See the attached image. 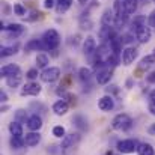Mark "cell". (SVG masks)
<instances>
[{
  "instance_id": "277c9868",
  "label": "cell",
  "mask_w": 155,
  "mask_h": 155,
  "mask_svg": "<svg viewBox=\"0 0 155 155\" xmlns=\"http://www.w3.org/2000/svg\"><path fill=\"white\" fill-rule=\"evenodd\" d=\"M139 142L136 139H125V140H119L116 143V149L120 152V154H133V152H137L139 149Z\"/></svg>"
},
{
  "instance_id": "ffe728a7",
  "label": "cell",
  "mask_w": 155,
  "mask_h": 155,
  "mask_svg": "<svg viewBox=\"0 0 155 155\" xmlns=\"http://www.w3.org/2000/svg\"><path fill=\"white\" fill-rule=\"evenodd\" d=\"M154 63H155V53H152V54L145 56V57L140 60V63H139V69H140V71H146V69L151 68Z\"/></svg>"
},
{
  "instance_id": "cb8c5ba5",
  "label": "cell",
  "mask_w": 155,
  "mask_h": 155,
  "mask_svg": "<svg viewBox=\"0 0 155 155\" xmlns=\"http://www.w3.org/2000/svg\"><path fill=\"white\" fill-rule=\"evenodd\" d=\"M17 51H18V42H15L14 45H3L0 48V56L2 57H9V56H14Z\"/></svg>"
},
{
  "instance_id": "681fc988",
  "label": "cell",
  "mask_w": 155,
  "mask_h": 155,
  "mask_svg": "<svg viewBox=\"0 0 155 155\" xmlns=\"http://www.w3.org/2000/svg\"><path fill=\"white\" fill-rule=\"evenodd\" d=\"M149 101H154V103H155V89L151 92V94H149Z\"/></svg>"
},
{
  "instance_id": "b9f144b4",
  "label": "cell",
  "mask_w": 155,
  "mask_h": 155,
  "mask_svg": "<svg viewBox=\"0 0 155 155\" xmlns=\"http://www.w3.org/2000/svg\"><path fill=\"white\" fill-rule=\"evenodd\" d=\"M68 44H69L71 47H75V45H78V44H80V36H78V35H75V36H71V38H69V41H68Z\"/></svg>"
},
{
  "instance_id": "f546056e",
  "label": "cell",
  "mask_w": 155,
  "mask_h": 155,
  "mask_svg": "<svg viewBox=\"0 0 155 155\" xmlns=\"http://www.w3.org/2000/svg\"><path fill=\"white\" fill-rule=\"evenodd\" d=\"M124 5H125L127 14L131 15V14H134V12L137 11V8H139V0H125Z\"/></svg>"
},
{
  "instance_id": "7a4b0ae2",
  "label": "cell",
  "mask_w": 155,
  "mask_h": 155,
  "mask_svg": "<svg viewBox=\"0 0 155 155\" xmlns=\"http://www.w3.org/2000/svg\"><path fill=\"white\" fill-rule=\"evenodd\" d=\"M80 140H81V134H80V131H77V133H71V134H66V136L62 139V145H60L62 152H63V154H68L69 151L75 149L77 145L80 143Z\"/></svg>"
},
{
  "instance_id": "e0dca14e",
  "label": "cell",
  "mask_w": 155,
  "mask_h": 155,
  "mask_svg": "<svg viewBox=\"0 0 155 155\" xmlns=\"http://www.w3.org/2000/svg\"><path fill=\"white\" fill-rule=\"evenodd\" d=\"M39 142H41V134H39V131H30V133H27L26 137H24V143H26V146H29V148L36 146Z\"/></svg>"
},
{
  "instance_id": "8fae6325",
  "label": "cell",
  "mask_w": 155,
  "mask_h": 155,
  "mask_svg": "<svg viewBox=\"0 0 155 155\" xmlns=\"http://www.w3.org/2000/svg\"><path fill=\"white\" fill-rule=\"evenodd\" d=\"M95 51H97V41L94 36H87L83 42V54L89 57V56L95 54Z\"/></svg>"
},
{
  "instance_id": "44dd1931",
  "label": "cell",
  "mask_w": 155,
  "mask_h": 155,
  "mask_svg": "<svg viewBox=\"0 0 155 155\" xmlns=\"http://www.w3.org/2000/svg\"><path fill=\"white\" fill-rule=\"evenodd\" d=\"M72 122H74V125L77 127L78 131H86L87 130V120L83 114H75L72 117Z\"/></svg>"
},
{
  "instance_id": "484cf974",
  "label": "cell",
  "mask_w": 155,
  "mask_h": 155,
  "mask_svg": "<svg viewBox=\"0 0 155 155\" xmlns=\"http://www.w3.org/2000/svg\"><path fill=\"white\" fill-rule=\"evenodd\" d=\"M137 154L139 155H155L154 146L151 143H140L139 145V149H137Z\"/></svg>"
},
{
  "instance_id": "d6986e66",
  "label": "cell",
  "mask_w": 155,
  "mask_h": 155,
  "mask_svg": "<svg viewBox=\"0 0 155 155\" xmlns=\"http://www.w3.org/2000/svg\"><path fill=\"white\" fill-rule=\"evenodd\" d=\"M114 18H116V17H114V11L110 9V8H107L103 12L101 24H104V26H113V27H114Z\"/></svg>"
},
{
  "instance_id": "836d02e7",
  "label": "cell",
  "mask_w": 155,
  "mask_h": 155,
  "mask_svg": "<svg viewBox=\"0 0 155 155\" xmlns=\"http://www.w3.org/2000/svg\"><path fill=\"white\" fill-rule=\"evenodd\" d=\"M53 136L57 137V139H63V137L66 136L65 127H62V125H56V127H53Z\"/></svg>"
},
{
  "instance_id": "1f68e13d",
  "label": "cell",
  "mask_w": 155,
  "mask_h": 155,
  "mask_svg": "<svg viewBox=\"0 0 155 155\" xmlns=\"http://www.w3.org/2000/svg\"><path fill=\"white\" fill-rule=\"evenodd\" d=\"M29 117H30V116H27V111L23 110V108H18V110L15 111V120L20 122L21 125H23V124H27Z\"/></svg>"
},
{
  "instance_id": "d4e9b609",
  "label": "cell",
  "mask_w": 155,
  "mask_h": 155,
  "mask_svg": "<svg viewBox=\"0 0 155 155\" xmlns=\"http://www.w3.org/2000/svg\"><path fill=\"white\" fill-rule=\"evenodd\" d=\"M6 32H9V35H14V36H18V35H21L23 32H24V27L21 26V24H18V23H11V24H8L6 26V29H5Z\"/></svg>"
},
{
  "instance_id": "4dcf8cb0",
  "label": "cell",
  "mask_w": 155,
  "mask_h": 155,
  "mask_svg": "<svg viewBox=\"0 0 155 155\" xmlns=\"http://www.w3.org/2000/svg\"><path fill=\"white\" fill-rule=\"evenodd\" d=\"M48 63H50V59H48V56L47 54H44V53H41V54H38L36 56V66L38 68H48Z\"/></svg>"
},
{
  "instance_id": "30bf717a",
  "label": "cell",
  "mask_w": 155,
  "mask_h": 155,
  "mask_svg": "<svg viewBox=\"0 0 155 155\" xmlns=\"http://www.w3.org/2000/svg\"><path fill=\"white\" fill-rule=\"evenodd\" d=\"M151 36H152V29L149 26H145V27H142L140 30L136 32V39L140 44H148L151 41Z\"/></svg>"
},
{
  "instance_id": "ab89813d",
  "label": "cell",
  "mask_w": 155,
  "mask_h": 155,
  "mask_svg": "<svg viewBox=\"0 0 155 155\" xmlns=\"http://www.w3.org/2000/svg\"><path fill=\"white\" fill-rule=\"evenodd\" d=\"M105 92H107V95H116V94H119V87L116 84H110L105 87Z\"/></svg>"
},
{
  "instance_id": "9c48e42d",
  "label": "cell",
  "mask_w": 155,
  "mask_h": 155,
  "mask_svg": "<svg viewBox=\"0 0 155 155\" xmlns=\"http://www.w3.org/2000/svg\"><path fill=\"white\" fill-rule=\"evenodd\" d=\"M17 74H21V69H20L18 65H15V63H6L5 66H2L0 75H2L5 80L9 78V77H12V75H17Z\"/></svg>"
},
{
  "instance_id": "f5cc1de1",
  "label": "cell",
  "mask_w": 155,
  "mask_h": 155,
  "mask_svg": "<svg viewBox=\"0 0 155 155\" xmlns=\"http://www.w3.org/2000/svg\"><path fill=\"white\" fill-rule=\"evenodd\" d=\"M8 108H9V107H8V105H3V107H2V111H3V113H5V111H6V110H8Z\"/></svg>"
},
{
  "instance_id": "7c38bea8",
  "label": "cell",
  "mask_w": 155,
  "mask_h": 155,
  "mask_svg": "<svg viewBox=\"0 0 155 155\" xmlns=\"http://www.w3.org/2000/svg\"><path fill=\"white\" fill-rule=\"evenodd\" d=\"M98 108L101 111H111L114 108V100L111 95H104L98 101Z\"/></svg>"
},
{
  "instance_id": "7dc6e473",
  "label": "cell",
  "mask_w": 155,
  "mask_h": 155,
  "mask_svg": "<svg viewBox=\"0 0 155 155\" xmlns=\"http://www.w3.org/2000/svg\"><path fill=\"white\" fill-rule=\"evenodd\" d=\"M0 101H2V103H6V101H8V95H6L5 91L0 92Z\"/></svg>"
},
{
  "instance_id": "83f0119b",
  "label": "cell",
  "mask_w": 155,
  "mask_h": 155,
  "mask_svg": "<svg viewBox=\"0 0 155 155\" xmlns=\"http://www.w3.org/2000/svg\"><path fill=\"white\" fill-rule=\"evenodd\" d=\"M78 26L81 30H92L94 27V21L91 20V17H80L78 20Z\"/></svg>"
},
{
  "instance_id": "5b68a950",
  "label": "cell",
  "mask_w": 155,
  "mask_h": 155,
  "mask_svg": "<svg viewBox=\"0 0 155 155\" xmlns=\"http://www.w3.org/2000/svg\"><path fill=\"white\" fill-rule=\"evenodd\" d=\"M60 74H62V71H60V68H57V66H48V68H45L42 72H41V80L44 81V83H54V81H57L59 78H60Z\"/></svg>"
},
{
  "instance_id": "7bdbcfd3",
  "label": "cell",
  "mask_w": 155,
  "mask_h": 155,
  "mask_svg": "<svg viewBox=\"0 0 155 155\" xmlns=\"http://www.w3.org/2000/svg\"><path fill=\"white\" fill-rule=\"evenodd\" d=\"M56 2L57 0H44V8L45 9H51V8L56 6Z\"/></svg>"
},
{
  "instance_id": "603a6c76",
  "label": "cell",
  "mask_w": 155,
  "mask_h": 155,
  "mask_svg": "<svg viewBox=\"0 0 155 155\" xmlns=\"http://www.w3.org/2000/svg\"><path fill=\"white\" fill-rule=\"evenodd\" d=\"M92 75H94V71L91 68H87V66H83V68L78 69V78L83 83H89L91 78H92Z\"/></svg>"
},
{
  "instance_id": "f907efd6",
  "label": "cell",
  "mask_w": 155,
  "mask_h": 155,
  "mask_svg": "<svg viewBox=\"0 0 155 155\" xmlns=\"http://www.w3.org/2000/svg\"><path fill=\"white\" fill-rule=\"evenodd\" d=\"M131 86H133V78H128V80H127V87L130 89Z\"/></svg>"
},
{
  "instance_id": "bcb514c9",
  "label": "cell",
  "mask_w": 155,
  "mask_h": 155,
  "mask_svg": "<svg viewBox=\"0 0 155 155\" xmlns=\"http://www.w3.org/2000/svg\"><path fill=\"white\" fill-rule=\"evenodd\" d=\"M148 108H149L151 114H154V116H155V103H154V101H149V104H148Z\"/></svg>"
},
{
  "instance_id": "f1b7e54d",
  "label": "cell",
  "mask_w": 155,
  "mask_h": 155,
  "mask_svg": "<svg viewBox=\"0 0 155 155\" xmlns=\"http://www.w3.org/2000/svg\"><path fill=\"white\" fill-rule=\"evenodd\" d=\"M21 74H17V75H12V77H9V78H6V86L8 87H11V89H15V87H18L20 84H21Z\"/></svg>"
},
{
  "instance_id": "f35d334b",
  "label": "cell",
  "mask_w": 155,
  "mask_h": 155,
  "mask_svg": "<svg viewBox=\"0 0 155 155\" xmlns=\"http://www.w3.org/2000/svg\"><path fill=\"white\" fill-rule=\"evenodd\" d=\"M62 100H65V101H66V103H68V104H71V105H74V104H75V100H77V98H75V95H72V94H69V92H66V94H65V95L62 97Z\"/></svg>"
},
{
  "instance_id": "ee69618b",
  "label": "cell",
  "mask_w": 155,
  "mask_h": 155,
  "mask_svg": "<svg viewBox=\"0 0 155 155\" xmlns=\"http://www.w3.org/2000/svg\"><path fill=\"white\" fill-rule=\"evenodd\" d=\"M146 81H148V83H151V84H155V71H152L151 74H148V75H146Z\"/></svg>"
},
{
  "instance_id": "e575fe53",
  "label": "cell",
  "mask_w": 155,
  "mask_h": 155,
  "mask_svg": "<svg viewBox=\"0 0 155 155\" xmlns=\"http://www.w3.org/2000/svg\"><path fill=\"white\" fill-rule=\"evenodd\" d=\"M12 11H14V14L18 15V17H24V15H26V8H24L21 3H15L14 8H12Z\"/></svg>"
},
{
  "instance_id": "52a82bcc",
  "label": "cell",
  "mask_w": 155,
  "mask_h": 155,
  "mask_svg": "<svg viewBox=\"0 0 155 155\" xmlns=\"http://www.w3.org/2000/svg\"><path fill=\"white\" fill-rule=\"evenodd\" d=\"M41 94V84L35 83V81H30V83H26L21 91H20V95L21 97H36Z\"/></svg>"
},
{
  "instance_id": "6da1fadb",
  "label": "cell",
  "mask_w": 155,
  "mask_h": 155,
  "mask_svg": "<svg viewBox=\"0 0 155 155\" xmlns=\"http://www.w3.org/2000/svg\"><path fill=\"white\" fill-rule=\"evenodd\" d=\"M133 127V119L127 113H119L111 120V128L116 131H128Z\"/></svg>"
},
{
  "instance_id": "5bb4252c",
  "label": "cell",
  "mask_w": 155,
  "mask_h": 155,
  "mask_svg": "<svg viewBox=\"0 0 155 155\" xmlns=\"http://www.w3.org/2000/svg\"><path fill=\"white\" fill-rule=\"evenodd\" d=\"M145 26H148V18L143 17V15H137V17H134V20H133L131 24H130V32H133V33L136 35V32L140 30V29L145 27Z\"/></svg>"
},
{
  "instance_id": "7402d4cb",
  "label": "cell",
  "mask_w": 155,
  "mask_h": 155,
  "mask_svg": "<svg viewBox=\"0 0 155 155\" xmlns=\"http://www.w3.org/2000/svg\"><path fill=\"white\" fill-rule=\"evenodd\" d=\"M9 133H11V136H14V137H23V125L20 124V122H17V120H12L11 124H9Z\"/></svg>"
},
{
  "instance_id": "8992f818",
  "label": "cell",
  "mask_w": 155,
  "mask_h": 155,
  "mask_svg": "<svg viewBox=\"0 0 155 155\" xmlns=\"http://www.w3.org/2000/svg\"><path fill=\"white\" fill-rule=\"evenodd\" d=\"M117 35H116V30H114V27L113 26H104L101 24V27H100V30H98V38L103 41V44L105 42H110L113 38H116Z\"/></svg>"
},
{
  "instance_id": "816d5d0a",
  "label": "cell",
  "mask_w": 155,
  "mask_h": 155,
  "mask_svg": "<svg viewBox=\"0 0 155 155\" xmlns=\"http://www.w3.org/2000/svg\"><path fill=\"white\" fill-rule=\"evenodd\" d=\"M87 2H89V0H78V3H80V5H86Z\"/></svg>"
},
{
  "instance_id": "db71d44e",
  "label": "cell",
  "mask_w": 155,
  "mask_h": 155,
  "mask_svg": "<svg viewBox=\"0 0 155 155\" xmlns=\"http://www.w3.org/2000/svg\"><path fill=\"white\" fill-rule=\"evenodd\" d=\"M143 2H148V0H143Z\"/></svg>"
},
{
  "instance_id": "d590c367",
  "label": "cell",
  "mask_w": 155,
  "mask_h": 155,
  "mask_svg": "<svg viewBox=\"0 0 155 155\" xmlns=\"http://www.w3.org/2000/svg\"><path fill=\"white\" fill-rule=\"evenodd\" d=\"M38 75H41V74L38 72V68H32V69H29V71L26 72V78H29L30 81H33L35 78H38Z\"/></svg>"
},
{
  "instance_id": "c3c4849f",
  "label": "cell",
  "mask_w": 155,
  "mask_h": 155,
  "mask_svg": "<svg viewBox=\"0 0 155 155\" xmlns=\"http://www.w3.org/2000/svg\"><path fill=\"white\" fill-rule=\"evenodd\" d=\"M148 133H149V134H152V136H155V124H152V125L148 128Z\"/></svg>"
},
{
  "instance_id": "60d3db41",
  "label": "cell",
  "mask_w": 155,
  "mask_h": 155,
  "mask_svg": "<svg viewBox=\"0 0 155 155\" xmlns=\"http://www.w3.org/2000/svg\"><path fill=\"white\" fill-rule=\"evenodd\" d=\"M148 26L152 27V29H155V9L149 14V17H148Z\"/></svg>"
},
{
  "instance_id": "ba28073f",
  "label": "cell",
  "mask_w": 155,
  "mask_h": 155,
  "mask_svg": "<svg viewBox=\"0 0 155 155\" xmlns=\"http://www.w3.org/2000/svg\"><path fill=\"white\" fill-rule=\"evenodd\" d=\"M139 56V50L136 47H127L122 51V63L124 65H131Z\"/></svg>"
},
{
  "instance_id": "74e56055",
  "label": "cell",
  "mask_w": 155,
  "mask_h": 155,
  "mask_svg": "<svg viewBox=\"0 0 155 155\" xmlns=\"http://www.w3.org/2000/svg\"><path fill=\"white\" fill-rule=\"evenodd\" d=\"M42 15H44L42 12H39V11H33V12L30 14V17H27L26 20H27V21H36V20H41Z\"/></svg>"
},
{
  "instance_id": "ac0fdd59",
  "label": "cell",
  "mask_w": 155,
  "mask_h": 155,
  "mask_svg": "<svg viewBox=\"0 0 155 155\" xmlns=\"http://www.w3.org/2000/svg\"><path fill=\"white\" fill-rule=\"evenodd\" d=\"M111 77H113L111 69L105 68V69H103V71L97 72V83H98V84H101V86H105V84H108V83H110Z\"/></svg>"
},
{
  "instance_id": "f6af8a7d",
  "label": "cell",
  "mask_w": 155,
  "mask_h": 155,
  "mask_svg": "<svg viewBox=\"0 0 155 155\" xmlns=\"http://www.w3.org/2000/svg\"><path fill=\"white\" fill-rule=\"evenodd\" d=\"M30 107H32V108H36V111H38V108L42 110V111H45V107H44L41 103H32L30 104Z\"/></svg>"
},
{
  "instance_id": "11a10c76",
  "label": "cell",
  "mask_w": 155,
  "mask_h": 155,
  "mask_svg": "<svg viewBox=\"0 0 155 155\" xmlns=\"http://www.w3.org/2000/svg\"><path fill=\"white\" fill-rule=\"evenodd\" d=\"M152 2H154V3H155V0H152Z\"/></svg>"
},
{
  "instance_id": "9a60e30c",
  "label": "cell",
  "mask_w": 155,
  "mask_h": 155,
  "mask_svg": "<svg viewBox=\"0 0 155 155\" xmlns=\"http://www.w3.org/2000/svg\"><path fill=\"white\" fill-rule=\"evenodd\" d=\"M51 110H53V113H54L56 116H63V114L68 113V110H69V104L66 103L65 100H57L56 103L53 104Z\"/></svg>"
},
{
  "instance_id": "2e32d148",
  "label": "cell",
  "mask_w": 155,
  "mask_h": 155,
  "mask_svg": "<svg viewBox=\"0 0 155 155\" xmlns=\"http://www.w3.org/2000/svg\"><path fill=\"white\" fill-rule=\"evenodd\" d=\"M26 125H27V128H29L30 131H39V130L42 128V125H44V124H42V117L35 113V114H32V116L29 117V120H27Z\"/></svg>"
},
{
  "instance_id": "d6a6232c",
  "label": "cell",
  "mask_w": 155,
  "mask_h": 155,
  "mask_svg": "<svg viewBox=\"0 0 155 155\" xmlns=\"http://www.w3.org/2000/svg\"><path fill=\"white\" fill-rule=\"evenodd\" d=\"M9 145L12 149H21L26 143H24V137H14L11 136V140H9Z\"/></svg>"
},
{
  "instance_id": "8d00e7d4",
  "label": "cell",
  "mask_w": 155,
  "mask_h": 155,
  "mask_svg": "<svg viewBox=\"0 0 155 155\" xmlns=\"http://www.w3.org/2000/svg\"><path fill=\"white\" fill-rule=\"evenodd\" d=\"M134 36H136V35H134L133 32H128V33H124V35L120 36V39H122L124 44H131V42L134 41Z\"/></svg>"
},
{
  "instance_id": "4fadbf2b",
  "label": "cell",
  "mask_w": 155,
  "mask_h": 155,
  "mask_svg": "<svg viewBox=\"0 0 155 155\" xmlns=\"http://www.w3.org/2000/svg\"><path fill=\"white\" fill-rule=\"evenodd\" d=\"M38 50H47V45L44 44L42 39H30L26 45H24V51H38Z\"/></svg>"
},
{
  "instance_id": "4316f807",
  "label": "cell",
  "mask_w": 155,
  "mask_h": 155,
  "mask_svg": "<svg viewBox=\"0 0 155 155\" xmlns=\"http://www.w3.org/2000/svg\"><path fill=\"white\" fill-rule=\"evenodd\" d=\"M72 5V0H57L56 2V11L57 14H65Z\"/></svg>"
},
{
  "instance_id": "3957f363",
  "label": "cell",
  "mask_w": 155,
  "mask_h": 155,
  "mask_svg": "<svg viewBox=\"0 0 155 155\" xmlns=\"http://www.w3.org/2000/svg\"><path fill=\"white\" fill-rule=\"evenodd\" d=\"M42 41L47 45V50H53L54 51L60 45V35H59V32L56 29H48V30L44 32Z\"/></svg>"
}]
</instances>
